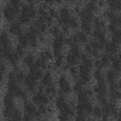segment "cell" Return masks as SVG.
Returning a JSON list of instances; mask_svg holds the SVG:
<instances>
[{
  "mask_svg": "<svg viewBox=\"0 0 121 121\" xmlns=\"http://www.w3.org/2000/svg\"><path fill=\"white\" fill-rule=\"evenodd\" d=\"M56 86L58 88L60 94H64V95H73V80L66 74V73H57L56 74Z\"/></svg>",
  "mask_w": 121,
  "mask_h": 121,
  "instance_id": "obj_1",
  "label": "cell"
},
{
  "mask_svg": "<svg viewBox=\"0 0 121 121\" xmlns=\"http://www.w3.org/2000/svg\"><path fill=\"white\" fill-rule=\"evenodd\" d=\"M83 54V50L80 46H74V47H70L66 50L64 53V61L67 66H77L78 61H80V57Z\"/></svg>",
  "mask_w": 121,
  "mask_h": 121,
  "instance_id": "obj_2",
  "label": "cell"
},
{
  "mask_svg": "<svg viewBox=\"0 0 121 121\" xmlns=\"http://www.w3.org/2000/svg\"><path fill=\"white\" fill-rule=\"evenodd\" d=\"M19 12H20V9H19V7H16V6H13V4H10V3H7V2H6V3L2 6V9H0L2 20H4L6 23H10V22H13V20H16V19H17Z\"/></svg>",
  "mask_w": 121,
  "mask_h": 121,
  "instance_id": "obj_3",
  "label": "cell"
},
{
  "mask_svg": "<svg viewBox=\"0 0 121 121\" xmlns=\"http://www.w3.org/2000/svg\"><path fill=\"white\" fill-rule=\"evenodd\" d=\"M22 111H23V120H36L37 118V105L30 100L22 101Z\"/></svg>",
  "mask_w": 121,
  "mask_h": 121,
  "instance_id": "obj_4",
  "label": "cell"
},
{
  "mask_svg": "<svg viewBox=\"0 0 121 121\" xmlns=\"http://www.w3.org/2000/svg\"><path fill=\"white\" fill-rule=\"evenodd\" d=\"M57 19H56V24H58L60 27L61 26H66L67 24V22H69V19L73 16V10H71V7L70 6H67V4H61V6H58L57 7Z\"/></svg>",
  "mask_w": 121,
  "mask_h": 121,
  "instance_id": "obj_5",
  "label": "cell"
},
{
  "mask_svg": "<svg viewBox=\"0 0 121 121\" xmlns=\"http://www.w3.org/2000/svg\"><path fill=\"white\" fill-rule=\"evenodd\" d=\"M30 100H31L36 105H46V104L51 103V100L47 97V94L44 93L43 87H40V86H39V88H37L34 93L30 94Z\"/></svg>",
  "mask_w": 121,
  "mask_h": 121,
  "instance_id": "obj_6",
  "label": "cell"
},
{
  "mask_svg": "<svg viewBox=\"0 0 121 121\" xmlns=\"http://www.w3.org/2000/svg\"><path fill=\"white\" fill-rule=\"evenodd\" d=\"M101 17L107 22V23H115V24H121V16L118 12H112L110 9H103L101 10Z\"/></svg>",
  "mask_w": 121,
  "mask_h": 121,
  "instance_id": "obj_7",
  "label": "cell"
},
{
  "mask_svg": "<svg viewBox=\"0 0 121 121\" xmlns=\"http://www.w3.org/2000/svg\"><path fill=\"white\" fill-rule=\"evenodd\" d=\"M17 105V100L9 94L7 91H4V94L0 97V108H6V110H12Z\"/></svg>",
  "mask_w": 121,
  "mask_h": 121,
  "instance_id": "obj_8",
  "label": "cell"
},
{
  "mask_svg": "<svg viewBox=\"0 0 121 121\" xmlns=\"http://www.w3.org/2000/svg\"><path fill=\"white\" fill-rule=\"evenodd\" d=\"M4 63L9 66V69H12V67H16V66H20V57H19V56L14 53L13 47L7 48V51H6V56H4Z\"/></svg>",
  "mask_w": 121,
  "mask_h": 121,
  "instance_id": "obj_9",
  "label": "cell"
},
{
  "mask_svg": "<svg viewBox=\"0 0 121 121\" xmlns=\"http://www.w3.org/2000/svg\"><path fill=\"white\" fill-rule=\"evenodd\" d=\"M120 71H115V70H112V69H105L104 70V81H105V84L107 86H110V84H118L120 83Z\"/></svg>",
  "mask_w": 121,
  "mask_h": 121,
  "instance_id": "obj_10",
  "label": "cell"
},
{
  "mask_svg": "<svg viewBox=\"0 0 121 121\" xmlns=\"http://www.w3.org/2000/svg\"><path fill=\"white\" fill-rule=\"evenodd\" d=\"M22 86H23V87L30 93V94H31V93H34V91L39 88V86H40V84H39V80H37V78H34L33 76H30V74L27 73V74H26V77H24V80L22 81Z\"/></svg>",
  "mask_w": 121,
  "mask_h": 121,
  "instance_id": "obj_11",
  "label": "cell"
},
{
  "mask_svg": "<svg viewBox=\"0 0 121 121\" xmlns=\"http://www.w3.org/2000/svg\"><path fill=\"white\" fill-rule=\"evenodd\" d=\"M6 30H7V33H9L12 37H14V39H16L17 36H20V34L24 31V26H23V24H20L17 20H13V22L7 23Z\"/></svg>",
  "mask_w": 121,
  "mask_h": 121,
  "instance_id": "obj_12",
  "label": "cell"
},
{
  "mask_svg": "<svg viewBox=\"0 0 121 121\" xmlns=\"http://www.w3.org/2000/svg\"><path fill=\"white\" fill-rule=\"evenodd\" d=\"M36 57H37V54H36L34 51L27 50V53H26V54L22 57V60H20V66L24 67L26 70L31 69V67L34 66V63H36Z\"/></svg>",
  "mask_w": 121,
  "mask_h": 121,
  "instance_id": "obj_13",
  "label": "cell"
},
{
  "mask_svg": "<svg viewBox=\"0 0 121 121\" xmlns=\"http://www.w3.org/2000/svg\"><path fill=\"white\" fill-rule=\"evenodd\" d=\"M54 81H56V73H53L51 70H46V71H43V74L39 80V84H40V87L44 88L50 84H54Z\"/></svg>",
  "mask_w": 121,
  "mask_h": 121,
  "instance_id": "obj_14",
  "label": "cell"
},
{
  "mask_svg": "<svg viewBox=\"0 0 121 121\" xmlns=\"http://www.w3.org/2000/svg\"><path fill=\"white\" fill-rule=\"evenodd\" d=\"M103 51H104V53H107V54H110V56L120 54V44L108 39V40L103 44Z\"/></svg>",
  "mask_w": 121,
  "mask_h": 121,
  "instance_id": "obj_15",
  "label": "cell"
},
{
  "mask_svg": "<svg viewBox=\"0 0 121 121\" xmlns=\"http://www.w3.org/2000/svg\"><path fill=\"white\" fill-rule=\"evenodd\" d=\"M76 101H88V100H93L94 98V94H93V90H91V86H87V87H83L81 91H78L76 95H74Z\"/></svg>",
  "mask_w": 121,
  "mask_h": 121,
  "instance_id": "obj_16",
  "label": "cell"
},
{
  "mask_svg": "<svg viewBox=\"0 0 121 121\" xmlns=\"http://www.w3.org/2000/svg\"><path fill=\"white\" fill-rule=\"evenodd\" d=\"M94 97H108V86L105 83H94V86L91 87Z\"/></svg>",
  "mask_w": 121,
  "mask_h": 121,
  "instance_id": "obj_17",
  "label": "cell"
},
{
  "mask_svg": "<svg viewBox=\"0 0 121 121\" xmlns=\"http://www.w3.org/2000/svg\"><path fill=\"white\" fill-rule=\"evenodd\" d=\"M108 100H112V101H120L121 98V88H120V83L118 84H110L108 86Z\"/></svg>",
  "mask_w": 121,
  "mask_h": 121,
  "instance_id": "obj_18",
  "label": "cell"
},
{
  "mask_svg": "<svg viewBox=\"0 0 121 121\" xmlns=\"http://www.w3.org/2000/svg\"><path fill=\"white\" fill-rule=\"evenodd\" d=\"M0 46L4 47V48H10V47H13V37L7 33L6 29L0 30Z\"/></svg>",
  "mask_w": 121,
  "mask_h": 121,
  "instance_id": "obj_19",
  "label": "cell"
},
{
  "mask_svg": "<svg viewBox=\"0 0 121 121\" xmlns=\"http://www.w3.org/2000/svg\"><path fill=\"white\" fill-rule=\"evenodd\" d=\"M90 37L94 39V40H97V41H100V43H103V44L108 40V34H107V31H105V30H100V29H93Z\"/></svg>",
  "mask_w": 121,
  "mask_h": 121,
  "instance_id": "obj_20",
  "label": "cell"
},
{
  "mask_svg": "<svg viewBox=\"0 0 121 121\" xmlns=\"http://www.w3.org/2000/svg\"><path fill=\"white\" fill-rule=\"evenodd\" d=\"M73 33V36H74V39H76V41H77V44L81 47V46H84L88 40H90V36L87 34V33H84V31H81L80 29L78 30H76V31H71Z\"/></svg>",
  "mask_w": 121,
  "mask_h": 121,
  "instance_id": "obj_21",
  "label": "cell"
},
{
  "mask_svg": "<svg viewBox=\"0 0 121 121\" xmlns=\"http://www.w3.org/2000/svg\"><path fill=\"white\" fill-rule=\"evenodd\" d=\"M37 51H39V54H37L39 57L47 60V61H51V60H53V51H51V48H50L48 46H43V47H40Z\"/></svg>",
  "mask_w": 121,
  "mask_h": 121,
  "instance_id": "obj_22",
  "label": "cell"
},
{
  "mask_svg": "<svg viewBox=\"0 0 121 121\" xmlns=\"http://www.w3.org/2000/svg\"><path fill=\"white\" fill-rule=\"evenodd\" d=\"M77 81H80L84 87L91 86V83H93L91 73H78V76H77Z\"/></svg>",
  "mask_w": 121,
  "mask_h": 121,
  "instance_id": "obj_23",
  "label": "cell"
},
{
  "mask_svg": "<svg viewBox=\"0 0 121 121\" xmlns=\"http://www.w3.org/2000/svg\"><path fill=\"white\" fill-rule=\"evenodd\" d=\"M34 66H36L37 69L46 71V70H50V67H51V61H47V60H44V58H41V57L37 56V57H36V63H34Z\"/></svg>",
  "mask_w": 121,
  "mask_h": 121,
  "instance_id": "obj_24",
  "label": "cell"
},
{
  "mask_svg": "<svg viewBox=\"0 0 121 121\" xmlns=\"http://www.w3.org/2000/svg\"><path fill=\"white\" fill-rule=\"evenodd\" d=\"M7 120H12V121H20V120H23V111H22V108H20L19 105H16V107L10 111Z\"/></svg>",
  "mask_w": 121,
  "mask_h": 121,
  "instance_id": "obj_25",
  "label": "cell"
},
{
  "mask_svg": "<svg viewBox=\"0 0 121 121\" xmlns=\"http://www.w3.org/2000/svg\"><path fill=\"white\" fill-rule=\"evenodd\" d=\"M66 26L70 29V31H76V30H78V29H80V20H78V17H77L76 14H73V16L69 19V22H67Z\"/></svg>",
  "mask_w": 121,
  "mask_h": 121,
  "instance_id": "obj_26",
  "label": "cell"
},
{
  "mask_svg": "<svg viewBox=\"0 0 121 121\" xmlns=\"http://www.w3.org/2000/svg\"><path fill=\"white\" fill-rule=\"evenodd\" d=\"M16 44H17V46H22V47H24V48L29 50V36H27L26 30H24L20 36L16 37Z\"/></svg>",
  "mask_w": 121,
  "mask_h": 121,
  "instance_id": "obj_27",
  "label": "cell"
},
{
  "mask_svg": "<svg viewBox=\"0 0 121 121\" xmlns=\"http://www.w3.org/2000/svg\"><path fill=\"white\" fill-rule=\"evenodd\" d=\"M105 9H110L112 12H118L121 10V0H105Z\"/></svg>",
  "mask_w": 121,
  "mask_h": 121,
  "instance_id": "obj_28",
  "label": "cell"
},
{
  "mask_svg": "<svg viewBox=\"0 0 121 121\" xmlns=\"http://www.w3.org/2000/svg\"><path fill=\"white\" fill-rule=\"evenodd\" d=\"M110 69L115 70V71H120L121 73V58H120V54H115L111 57V61H110Z\"/></svg>",
  "mask_w": 121,
  "mask_h": 121,
  "instance_id": "obj_29",
  "label": "cell"
},
{
  "mask_svg": "<svg viewBox=\"0 0 121 121\" xmlns=\"http://www.w3.org/2000/svg\"><path fill=\"white\" fill-rule=\"evenodd\" d=\"M91 77H93V81L94 83H105L104 81V70L94 69L91 71Z\"/></svg>",
  "mask_w": 121,
  "mask_h": 121,
  "instance_id": "obj_30",
  "label": "cell"
},
{
  "mask_svg": "<svg viewBox=\"0 0 121 121\" xmlns=\"http://www.w3.org/2000/svg\"><path fill=\"white\" fill-rule=\"evenodd\" d=\"M43 90H44V93L47 94V97H48L50 100H53V98L58 94V88H57L56 83H54V84H50V86H47V87H44Z\"/></svg>",
  "mask_w": 121,
  "mask_h": 121,
  "instance_id": "obj_31",
  "label": "cell"
},
{
  "mask_svg": "<svg viewBox=\"0 0 121 121\" xmlns=\"http://www.w3.org/2000/svg\"><path fill=\"white\" fill-rule=\"evenodd\" d=\"M103 117V110H101V105L94 103L93 105V110H91V114H90V118H94V120H101Z\"/></svg>",
  "mask_w": 121,
  "mask_h": 121,
  "instance_id": "obj_32",
  "label": "cell"
},
{
  "mask_svg": "<svg viewBox=\"0 0 121 121\" xmlns=\"http://www.w3.org/2000/svg\"><path fill=\"white\" fill-rule=\"evenodd\" d=\"M108 39L112 40V41H115V43H118V44H121V29H117L111 34H108Z\"/></svg>",
  "mask_w": 121,
  "mask_h": 121,
  "instance_id": "obj_33",
  "label": "cell"
},
{
  "mask_svg": "<svg viewBox=\"0 0 121 121\" xmlns=\"http://www.w3.org/2000/svg\"><path fill=\"white\" fill-rule=\"evenodd\" d=\"M80 30L84 31V33H87L90 36L91 31H93V24L91 23H80Z\"/></svg>",
  "mask_w": 121,
  "mask_h": 121,
  "instance_id": "obj_34",
  "label": "cell"
},
{
  "mask_svg": "<svg viewBox=\"0 0 121 121\" xmlns=\"http://www.w3.org/2000/svg\"><path fill=\"white\" fill-rule=\"evenodd\" d=\"M13 50H14V53L20 57V60H22V57L27 53V48H24V47H22V46H17V44L13 46Z\"/></svg>",
  "mask_w": 121,
  "mask_h": 121,
  "instance_id": "obj_35",
  "label": "cell"
},
{
  "mask_svg": "<svg viewBox=\"0 0 121 121\" xmlns=\"http://www.w3.org/2000/svg\"><path fill=\"white\" fill-rule=\"evenodd\" d=\"M83 87H84V86H83L80 81L74 80V81H73V95H76L78 91H81V90H83Z\"/></svg>",
  "mask_w": 121,
  "mask_h": 121,
  "instance_id": "obj_36",
  "label": "cell"
},
{
  "mask_svg": "<svg viewBox=\"0 0 121 121\" xmlns=\"http://www.w3.org/2000/svg\"><path fill=\"white\" fill-rule=\"evenodd\" d=\"M91 3H94L100 10H103V9H105V0H90Z\"/></svg>",
  "mask_w": 121,
  "mask_h": 121,
  "instance_id": "obj_37",
  "label": "cell"
},
{
  "mask_svg": "<svg viewBox=\"0 0 121 121\" xmlns=\"http://www.w3.org/2000/svg\"><path fill=\"white\" fill-rule=\"evenodd\" d=\"M80 2H83V0H64V4H67V6H74V4H77V3H80Z\"/></svg>",
  "mask_w": 121,
  "mask_h": 121,
  "instance_id": "obj_38",
  "label": "cell"
},
{
  "mask_svg": "<svg viewBox=\"0 0 121 121\" xmlns=\"http://www.w3.org/2000/svg\"><path fill=\"white\" fill-rule=\"evenodd\" d=\"M27 3H30V4H34V6H37V4H40L41 3V0H26Z\"/></svg>",
  "mask_w": 121,
  "mask_h": 121,
  "instance_id": "obj_39",
  "label": "cell"
},
{
  "mask_svg": "<svg viewBox=\"0 0 121 121\" xmlns=\"http://www.w3.org/2000/svg\"><path fill=\"white\" fill-rule=\"evenodd\" d=\"M4 88V81H0V91Z\"/></svg>",
  "mask_w": 121,
  "mask_h": 121,
  "instance_id": "obj_40",
  "label": "cell"
},
{
  "mask_svg": "<svg viewBox=\"0 0 121 121\" xmlns=\"http://www.w3.org/2000/svg\"><path fill=\"white\" fill-rule=\"evenodd\" d=\"M4 64H6V63L3 61V60H2V58H0V67H2V66H4Z\"/></svg>",
  "mask_w": 121,
  "mask_h": 121,
  "instance_id": "obj_41",
  "label": "cell"
},
{
  "mask_svg": "<svg viewBox=\"0 0 121 121\" xmlns=\"http://www.w3.org/2000/svg\"><path fill=\"white\" fill-rule=\"evenodd\" d=\"M0 22H2V14H0Z\"/></svg>",
  "mask_w": 121,
  "mask_h": 121,
  "instance_id": "obj_42",
  "label": "cell"
}]
</instances>
